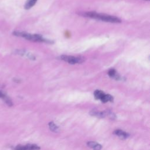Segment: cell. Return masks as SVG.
I'll return each mask as SVG.
<instances>
[{
  "mask_svg": "<svg viewBox=\"0 0 150 150\" xmlns=\"http://www.w3.org/2000/svg\"><path fill=\"white\" fill-rule=\"evenodd\" d=\"M83 16L90 18L92 19L102 21L110 23H120L121 22V19L115 16H112L110 15H107L104 13H100L94 11L86 12L83 13Z\"/></svg>",
  "mask_w": 150,
  "mask_h": 150,
  "instance_id": "6da1fadb",
  "label": "cell"
},
{
  "mask_svg": "<svg viewBox=\"0 0 150 150\" xmlns=\"http://www.w3.org/2000/svg\"><path fill=\"white\" fill-rule=\"evenodd\" d=\"M13 34L15 36L23 38L28 40L32 41V42H46V43H50L49 40H46V39L43 38L42 36L39 34H32L25 32H20V31H15L13 32Z\"/></svg>",
  "mask_w": 150,
  "mask_h": 150,
  "instance_id": "7a4b0ae2",
  "label": "cell"
},
{
  "mask_svg": "<svg viewBox=\"0 0 150 150\" xmlns=\"http://www.w3.org/2000/svg\"><path fill=\"white\" fill-rule=\"evenodd\" d=\"M60 59L64 61L69 64H79L81 63L85 60V58L82 56H69V55H61L59 57Z\"/></svg>",
  "mask_w": 150,
  "mask_h": 150,
  "instance_id": "3957f363",
  "label": "cell"
},
{
  "mask_svg": "<svg viewBox=\"0 0 150 150\" xmlns=\"http://www.w3.org/2000/svg\"><path fill=\"white\" fill-rule=\"evenodd\" d=\"M90 114L92 116H95L98 118H104L106 116H108L111 119H114L115 117V114L112 112L108 110L100 111L97 110H93L90 112Z\"/></svg>",
  "mask_w": 150,
  "mask_h": 150,
  "instance_id": "277c9868",
  "label": "cell"
},
{
  "mask_svg": "<svg viewBox=\"0 0 150 150\" xmlns=\"http://www.w3.org/2000/svg\"><path fill=\"white\" fill-rule=\"evenodd\" d=\"M40 147L35 144L18 145L16 146L13 150H39Z\"/></svg>",
  "mask_w": 150,
  "mask_h": 150,
  "instance_id": "5b68a950",
  "label": "cell"
},
{
  "mask_svg": "<svg viewBox=\"0 0 150 150\" xmlns=\"http://www.w3.org/2000/svg\"><path fill=\"white\" fill-rule=\"evenodd\" d=\"M0 98L3 99L4 101L5 102V103L9 107L12 106L13 103L11 100L9 98V97H8L5 93L2 92L1 91H0Z\"/></svg>",
  "mask_w": 150,
  "mask_h": 150,
  "instance_id": "8992f818",
  "label": "cell"
},
{
  "mask_svg": "<svg viewBox=\"0 0 150 150\" xmlns=\"http://www.w3.org/2000/svg\"><path fill=\"white\" fill-rule=\"evenodd\" d=\"M114 134L115 135L118 136L121 139H125L129 136V134L127 132H126L122 130H121V129L115 130L114 131Z\"/></svg>",
  "mask_w": 150,
  "mask_h": 150,
  "instance_id": "52a82bcc",
  "label": "cell"
},
{
  "mask_svg": "<svg viewBox=\"0 0 150 150\" xmlns=\"http://www.w3.org/2000/svg\"><path fill=\"white\" fill-rule=\"evenodd\" d=\"M100 100L101 101L102 103H105L108 101L112 102L113 101V97L112 96H111L110 94H106L104 93V94L103 95L102 98L100 99Z\"/></svg>",
  "mask_w": 150,
  "mask_h": 150,
  "instance_id": "ba28073f",
  "label": "cell"
},
{
  "mask_svg": "<svg viewBox=\"0 0 150 150\" xmlns=\"http://www.w3.org/2000/svg\"><path fill=\"white\" fill-rule=\"evenodd\" d=\"M37 1L38 0H27L25 5L24 6L25 9H29L31 8L33 6L35 5V4H36Z\"/></svg>",
  "mask_w": 150,
  "mask_h": 150,
  "instance_id": "9c48e42d",
  "label": "cell"
},
{
  "mask_svg": "<svg viewBox=\"0 0 150 150\" xmlns=\"http://www.w3.org/2000/svg\"><path fill=\"white\" fill-rule=\"evenodd\" d=\"M104 94V93L103 91L98 90H97L94 92V97L96 98V99H97V100H100Z\"/></svg>",
  "mask_w": 150,
  "mask_h": 150,
  "instance_id": "30bf717a",
  "label": "cell"
},
{
  "mask_svg": "<svg viewBox=\"0 0 150 150\" xmlns=\"http://www.w3.org/2000/svg\"><path fill=\"white\" fill-rule=\"evenodd\" d=\"M49 127L50 129L54 132H57L59 131V127L53 122H50L49 123Z\"/></svg>",
  "mask_w": 150,
  "mask_h": 150,
  "instance_id": "8fae6325",
  "label": "cell"
},
{
  "mask_svg": "<svg viewBox=\"0 0 150 150\" xmlns=\"http://www.w3.org/2000/svg\"><path fill=\"white\" fill-rule=\"evenodd\" d=\"M116 70L114 69H111L109 70L108 72V74L110 77H112V78H115L116 79L117 77V75H116Z\"/></svg>",
  "mask_w": 150,
  "mask_h": 150,
  "instance_id": "7c38bea8",
  "label": "cell"
},
{
  "mask_svg": "<svg viewBox=\"0 0 150 150\" xmlns=\"http://www.w3.org/2000/svg\"><path fill=\"white\" fill-rule=\"evenodd\" d=\"M87 145H88V146H89L94 149L95 148V147L98 145V144L94 141H89L87 143Z\"/></svg>",
  "mask_w": 150,
  "mask_h": 150,
  "instance_id": "4fadbf2b",
  "label": "cell"
},
{
  "mask_svg": "<svg viewBox=\"0 0 150 150\" xmlns=\"http://www.w3.org/2000/svg\"><path fill=\"white\" fill-rule=\"evenodd\" d=\"M1 86H2V85H1V84H0V87H1Z\"/></svg>",
  "mask_w": 150,
  "mask_h": 150,
  "instance_id": "5bb4252c",
  "label": "cell"
},
{
  "mask_svg": "<svg viewBox=\"0 0 150 150\" xmlns=\"http://www.w3.org/2000/svg\"><path fill=\"white\" fill-rule=\"evenodd\" d=\"M145 1H149V0H145Z\"/></svg>",
  "mask_w": 150,
  "mask_h": 150,
  "instance_id": "9a60e30c",
  "label": "cell"
}]
</instances>
